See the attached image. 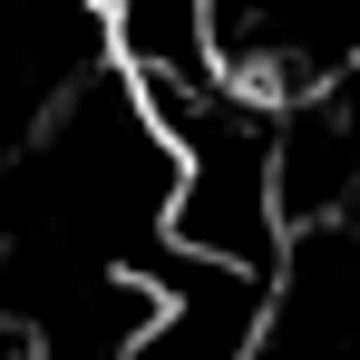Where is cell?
<instances>
[{
    "label": "cell",
    "mask_w": 360,
    "mask_h": 360,
    "mask_svg": "<svg viewBox=\"0 0 360 360\" xmlns=\"http://www.w3.org/2000/svg\"><path fill=\"white\" fill-rule=\"evenodd\" d=\"M321 98H331V108H341V127L360 136V59H341V68H331V78H321Z\"/></svg>",
    "instance_id": "6da1fadb"
}]
</instances>
